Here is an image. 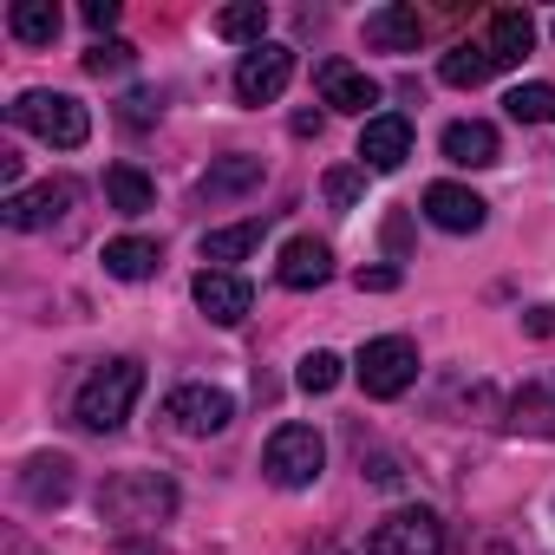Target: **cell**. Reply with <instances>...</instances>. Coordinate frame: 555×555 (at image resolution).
I'll list each match as a JSON object with an SVG mask.
<instances>
[{"instance_id": "5b68a950", "label": "cell", "mask_w": 555, "mask_h": 555, "mask_svg": "<svg viewBox=\"0 0 555 555\" xmlns=\"http://www.w3.org/2000/svg\"><path fill=\"white\" fill-rule=\"evenodd\" d=\"M353 379H360L366 399H399V392H412V379H418V347H412L405 334H379V340H366V347L353 353Z\"/></svg>"}, {"instance_id": "2e32d148", "label": "cell", "mask_w": 555, "mask_h": 555, "mask_svg": "<svg viewBox=\"0 0 555 555\" xmlns=\"http://www.w3.org/2000/svg\"><path fill=\"white\" fill-rule=\"evenodd\" d=\"M21 496L34 509H60L73 496V457L66 451H47V457H27L21 464Z\"/></svg>"}, {"instance_id": "4316f807", "label": "cell", "mask_w": 555, "mask_h": 555, "mask_svg": "<svg viewBox=\"0 0 555 555\" xmlns=\"http://www.w3.org/2000/svg\"><path fill=\"white\" fill-rule=\"evenodd\" d=\"M340 366H347L340 353H327V347H314V353L301 360V373H295V386H301L308 399H321V392H334V386H340Z\"/></svg>"}, {"instance_id": "d6a6232c", "label": "cell", "mask_w": 555, "mask_h": 555, "mask_svg": "<svg viewBox=\"0 0 555 555\" xmlns=\"http://www.w3.org/2000/svg\"><path fill=\"white\" fill-rule=\"evenodd\" d=\"M157 112H164V99H157V92H131V99H125V125H151Z\"/></svg>"}, {"instance_id": "603a6c76", "label": "cell", "mask_w": 555, "mask_h": 555, "mask_svg": "<svg viewBox=\"0 0 555 555\" xmlns=\"http://www.w3.org/2000/svg\"><path fill=\"white\" fill-rule=\"evenodd\" d=\"M8 34L21 47H53L60 40V8H53V0H14V8H8Z\"/></svg>"}, {"instance_id": "3957f363", "label": "cell", "mask_w": 555, "mask_h": 555, "mask_svg": "<svg viewBox=\"0 0 555 555\" xmlns=\"http://www.w3.org/2000/svg\"><path fill=\"white\" fill-rule=\"evenodd\" d=\"M8 118H14L21 131H34L40 144H53V151H79V144L92 138V112H86L73 92H47V86L21 92V99L8 105Z\"/></svg>"}, {"instance_id": "9c48e42d", "label": "cell", "mask_w": 555, "mask_h": 555, "mask_svg": "<svg viewBox=\"0 0 555 555\" xmlns=\"http://www.w3.org/2000/svg\"><path fill=\"white\" fill-rule=\"evenodd\" d=\"M190 295H196V308H203L216 327H242L248 308H255V288L242 282L235 268H203L196 282H190Z\"/></svg>"}, {"instance_id": "d6986e66", "label": "cell", "mask_w": 555, "mask_h": 555, "mask_svg": "<svg viewBox=\"0 0 555 555\" xmlns=\"http://www.w3.org/2000/svg\"><path fill=\"white\" fill-rule=\"evenodd\" d=\"M483 47H490V60H496V66H522V60H529V47H535V21H529L522 8H496V14H490V27H483Z\"/></svg>"}, {"instance_id": "83f0119b", "label": "cell", "mask_w": 555, "mask_h": 555, "mask_svg": "<svg viewBox=\"0 0 555 555\" xmlns=\"http://www.w3.org/2000/svg\"><path fill=\"white\" fill-rule=\"evenodd\" d=\"M509 425H516V431H542V438H555V405L542 399V386H522V392H516Z\"/></svg>"}, {"instance_id": "5bb4252c", "label": "cell", "mask_w": 555, "mask_h": 555, "mask_svg": "<svg viewBox=\"0 0 555 555\" xmlns=\"http://www.w3.org/2000/svg\"><path fill=\"white\" fill-rule=\"evenodd\" d=\"M274 274H282V288H295V295L327 288V282H334V248L314 242V235H295V242H282V261H274Z\"/></svg>"}, {"instance_id": "9a60e30c", "label": "cell", "mask_w": 555, "mask_h": 555, "mask_svg": "<svg viewBox=\"0 0 555 555\" xmlns=\"http://www.w3.org/2000/svg\"><path fill=\"white\" fill-rule=\"evenodd\" d=\"M438 151H444L457 170H490V164L503 157V144H496V125H483V118H457V125H444Z\"/></svg>"}, {"instance_id": "ffe728a7", "label": "cell", "mask_w": 555, "mask_h": 555, "mask_svg": "<svg viewBox=\"0 0 555 555\" xmlns=\"http://www.w3.org/2000/svg\"><path fill=\"white\" fill-rule=\"evenodd\" d=\"M261 235H268V216H242V222H229V229H209V235H203V261H209V268L248 261V255L261 248Z\"/></svg>"}, {"instance_id": "d590c367", "label": "cell", "mask_w": 555, "mask_h": 555, "mask_svg": "<svg viewBox=\"0 0 555 555\" xmlns=\"http://www.w3.org/2000/svg\"><path fill=\"white\" fill-rule=\"evenodd\" d=\"M118 555H164V548H157V535H125Z\"/></svg>"}, {"instance_id": "d4e9b609", "label": "cell", "mask_w": 555, "mask_h": 555, "mask_svg": "<svg viewBox=\"0 0 555 555\" xmlns=\"http://www.w3.org/2000/svg\"><path fill=\"white\" fill-rule=\"evenodd\" d=\"M503 112H509L516 125H555V86H548V79H529V86H516V92L503 99Z\"/></svg>"}, {"instance_id": "277c9868", "label": "cell", "mask_w": 555, "mask_h": 555, "mask_svg": "<svg viewBox=\"0 0 555 555\" xmlns=\"http://www.w3.org/2000/svg\"><path fill=\"white\" fill-rule=\"evenodd\" d=\"M261 470L274 490H314L327 470V438L314 425H274V438L261 444Z\"/></svg>"}, {"instance_id": "ba28073f", "label": "cell", "mask_w": 555, "mask_h": 555, "mask_svg": "<svg viewBox=\"0 0 555 555\" xmlns=\"http://www.w3.org/2000/svg\"><path fill=\"white\" fill-rule=\"evenodd\" d=\"M288 79H295V53L274 47V40H261V47H248L242 66H235V99H242V105H274V99L288 92Z\"/></svg>"}, {"instance_id": "4dcf8cb0", "label": "cell", "mask_w": 555, "mask_h": 555, "mask_svg": "<svg viewBox=\"0 0 555 555\" xmlns=\"http://www.w3.org/2000/svg\"><path fill=\"white\" fill-rule=\"evenodd\" d=\"M379 235H386V255H392V261H399V255H405V248H412V216H405V209H392V216H386V229H379Z\"/></svg>"}, {"instance_id": "4fadbf2b", "label": "cell", "mask_w": 555, "mask_h": 555, "mask_svg": "<svg viewBox=\"0 0 555 555\" xmlns=\"http://www.w3.org/2000/svg\"><path fill=\"white\" fill-rule=\"evenodd\" d=\"M425 216H431L444 235H477V229L490 222V203H483L477 190H464V183H431V190H425Z\"/></svg>"}, {"instance_id": "30bf717a", "label": "cell", "mask_w": 555, "mask_h": 555, "mask_svg": "<svg viewBox=\"0 0 555 555\" xmlns=\"http://www.w3.org/2000/svg\"><path fill=\"white\" fill-rule=\"evenodd\" d=\"M405 157H412V125H405L399 112L366 118V131H360V170L392 177V170H405Z\"/></svg>"}, {"instance_id": "7402d4cb", "label": "cell", "mask_w": 555, "mask_h": 555, "mask_svg": "<svg viewBox=\"0 0 555 555\" xmlns=\"http://www.w3.org/2000/svg\"><path fill=\"white\" fill-rule=\"evenodd\" d=\"M490 73H503V66L490 60V47H483V40H457V47H451V53L438 60V79H444V86H457V92L483 86Z\"/></svg>"}, {"instance_id": "7c38bea8", "label": "cell", "mask_w": 555, "mask_h": 555, "mask_svg": "<svg viewBox=\"0 0 555 555\" xmlns=\"http://www.w3.org/2000/svg\"><path fill=\"white\" fill-rule=\"evenodd\" d=\"M321 105H334V112H353V118H366L373 105H379V86L353 66V60H321ZM379 118V112H373Z\"/></svg>"}, {"instance_id": "e575fe53", "label": "cell", "mask_w": 555, "mask_h": 555, "mask_svg": "<svg viewBox=\"0 0 555 555\" xmlns=\"http://www.w3.org/2000/svg\"><path fill=\"white\" fill-rule=\"evenodd\" d=\"M522 334H529V340L555 334V308H529V314H522Z\"/></svg>"}, {"instance_id": "44dd1931", "label": "cell", "mask_w": 555, "mask_h": 555, "mask_svg": "<svg viewBox=\"0 0 555 555\" xmlns=\"http://www.w3.org/2000/svg\"><path fill=\"white\" fill-rule=\"evenodd\" d=\"M164 268V248L151 235H118L105 242V274H118V282H151V274Z\"/></svg>"}, {"instance_id": "cb8c5ba5", "label": "cell", "mask_w": 555, "mask_h": 555, "mask_svg": "<svg viewBox=\"0 0 555 555\" xmlns=\"http://www.w3.org/2000/svg\"><path fill=\"white\" fill-rule=\"evenodd\" d=\"M105 196H112L118 216H144V209L157 203V183H151L138 164H112V170H105Z\"/></svg>"}, {"instance_id": "e0dca14e", "label": "cell", "mask_w": 555, "mask_h": 555, "mask_svg": "<svg viewBox=\"0 0 555 555\" xmlns=\"http://www.w3.org/2000/svg\"><path fill=\"white\" fill-rule=\"evenodd\" d=\"M418 40H425V21H418V8H405V0L366 14V47L373 53H418Z\"/></svg>"}, {"instance_id": "1f68e13d", "label": "cell", "mask_w": 555, "mask_h": 555, "mask_svg": "<svg viewBox=\"0 0 555 555\" xmlns=\"http://www.w3.org/2000/svg\"><path fill=\"white\" fill-rule=\"evenodd\" d=\"M353 288H360V295H392V288H399V268H360Z\"/></svg>"}, {"instance_id": "8fae6325", "label": "cell", "mask_w": 555, "mask_h": 555, "mask_svg": "<svg viewBox=\"0 0 555 555\" xmlns=\"http://www.w3.org/2000/svg\"><path fill=\"white\" fill-rule=\"evenodd\" d=\"M73 196H79V183H40V190H14L8 203H0V222L8 229H47V222H60L66 209H73Z\"/></svg>"}, {"instance_id": "836d02e7", "label": "cell", "mask_w": 555, "mask_h": 555, "mask_svg": "<svg viewBox=\"0 0 555 555\" xmlns=\"http://www.w3.org/2000/svg\"><path fill=\"white\" fill-rule=\"evenodd\" d=\"M86 27H92V34L105 40V34L118 27V0H86Z\"/></svg>"}, {"instance_id": "6da1fadb", "label": "cell", "mask_w": 555, "mask_h": 555, "mask_svg": "<svg viewBox=\"0 0 555 555\" xmlns=\"http://www.w3.org/2000/svg\"><path fill=\"white\" fill-rule=\"evenodd\" d=\"M177 509V483L164 470H118L105 490H99V516L118 522V529H157L164 516Z\"/></svg>"}, {"instance_id": "ac0fdd59", "label": "cell", "mask_w": 555, "mask_h": 555, "mask_svg": "<svg viewBox=\"0 0 555 555\" xmlns=\"http://www.w3.org/2000/svg\"><path fill=\"white\" fill-rule=\"evenodd\" d=\"M255 183H261V157H248V151H229V157H216V164L203 170L196 196H203V203H235V196H248Z\"/></svg>"}, {"instance_id": "484cf974", "label": "cell", "mask_w": 555, "mask_h": 555, "mask_svg": "<svg viewBox=\"0 0 555 555\" xmlns=\"http://www.w3.org/2000/svg\"><path fill=\"white\" fill-rule=\"evenodd\" d=\"M216 34H222V40H255V47H261V34H268V8H261V0H235V8L216 14Z\"/></svg>"}, {"instance_id": "f546056e", "label": "cell", "mask_w": 555, "mask_h": 555, "mask_svg": "<svg viewBox=\"0 0 555 555\" xmlns=\"http://www.w3.org/2000/svg\"><path fill=\"white\" fill-rule=\"evenodd\" d=\"M360 190H366V170H360V164H334V170L321 177V196H327L334 209H353Z\"/></svg>"}, {"instance_id": "52a82bcc", "label": "cell", "mask_w": 555, "mask_h": 555, "mask_svg": "<svg viewBox=\"0 0 555 555\" xmlns=\"http://www.w3.org/2000/svg\"><path fill=\"white\" fill-rule=\"evenodd\" d=\"M164 418H170L183 438H216V431L235 425V399H229L222 386H177V392L164 399Z\"/></svg>"}, {"instance_id": "8992f818", "label": "cell", "mask_w": 555, "mask_h": 555, "mask_svg": "<svg viewBox=\"0 0 555 555\" xmlns=\"http://www.w3.org/2000/svg\"><path fill=\"white\" fill-rule=\"evenodd\" d=\"M366 555H444V522H438V509L405 503V509L379 516L373 535H366Z\"/></svg>"}, {"instance_id": "f1b7e54d", "label": "cell", "mask_w": 555, "mask_h": 555, "mask_svg": "<svg viewBox=\"0 0 555 555\" xmlns=\"http://www.w3.org/2000/svg\"><path fill=\"white\" fill-rule=\"evenodd\" d=\"M131 60H138V47L131 40H92V53L79 60L92 79H118V73H131Z\"/></svg>"}, {"instance_id": "7a4b0ae2", "label": "cell", "mask_w": 555, "mask_h": 555, "mask_svg": "<svg viewBox=\"0 0 555 555\" xmlns=\"http://www.w3.org/2000/svg\"><path fill=\"white\" fill-rule=\"evenodd\" d=\"M138 392H144V360H105V366L79 386L73 418H79L86 431H118V425L131 418Z\"/></svg>"}]
</instances>
